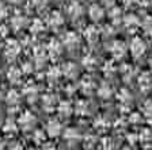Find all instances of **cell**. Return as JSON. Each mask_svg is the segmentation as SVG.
I'll list each match as a JSON object with an SVG mask.
<instances>
[{"instance_id":"9","label":"cell","mask_w":152,"mask_h":150,"mask_svg":"<svg viewBox=\"0 0 152 150\" xmlns=\"http://www.w3.org/2000/svg\"><path fill=\"white\" fill-rule=\"evenodd\" d=\"M144 114L147 116H152V100H147L144 104Z\"/></svg>"},{"instance_id":"4","label":"cell","mask_w":152,"mask_h":150,"mask_svg":"<svg viewBox=\"0 0 152 150\" xmlns=\"http://www.w3.org/2000/svg\"><path fill=\"white\" fill-rule=\"evenodd\" d=\"M20 125L23 126V128H31V126L34 125V116L30 112H25L20 118Z\"/></svg>"},{"instance_id":"14","label":"cell","mask_w":152,"mask_h":150,"mask_svg":"<svg viewBox=\"0 0 152 150\" xmlns=\"http://www.w3.org/2000/svg\"><path fill=\"white\" fill-rule=\"evenodd\" d=\"M122 150H130V149H129V147H124Z\"/></svg>"},{"instance_id":"13","label":"cell","mask_w":152,"mask_h":150,"mask_svg":"<svg viewBox=\"0 0 152 150\" xmlns=\"http://www.w3.org/2000/svg\"><path fill=\"white\" fill-rule=\"evenodd\" d=\"M3 99V95H1V91H0V100Z\"/></svg>"},{"instance_id":"2","label":"cell","mask_w":152,"mask_h":150,"mask_svg":"<svg viewBox=\"0 0 152 150\" xmlns=\"http://www.w3.org/2000/svg\"><path fill=\"white\" fill-rule=\"evenodd\" d=\"M46 133L49 137H57L61 133V123L57 119H50L46 123Z\"/></svg>"},{"instance_id":"12","label":"cell","mask_w":152,"mask_h":150,"mask_svg":"<svg viewBox=\"0 0 152 150\" xmlns=\"http://www.w3.org/2000/svg\"><path fill=\"white\" fill-rule=\"evenodd\" d=\"M44 150H56V149H54V147H53V146H48V147H46V149H44Z\"/></svg>"},{"instance_id":"7","label":"cell","mask_w":152,"mask_h":150,"mask_svg":"<svg viewBox=\"0 0 152 150\" xmlns=\"http://www.w3.org/2000/svg\"><path fill=\"white\" fill-rule=\"evenodd\" d=\"M49 22H50L52 26H60V25H63V18H61V15L58 12H53Z\"/></svg>"},{"instance_id":"10","label":"cell","mask_w":152,"mask_h":150,"mask_svg":"<svg viewBox=\"0 0 152 150\" xmlns=\"http://www.w3.org/2000/svg\"><path fill=\"white\" fill-rule=\"evenodd\" d=\"M117 45V47H114L113 49V51L117 56H124V53H125V47H124V45L122 43H115Z\"/></svg>"},{"instance_id":"5","label":"cell","mask_w":152,"mask_h":150,"mask_svg":"<svg viewBox=\"0 0 152 150\" xmlns=\"http://www.w3.org/2000/svg\"><path fill=\"white\" fill-rule=\"evenodd\" d=\"M8 78L11 83H18L20 80V72H19L18 69H10Z\"/></svg>"},{"instance_id":"3","label":"cell","mask_w":152,"mask_h":150,"mask_svg":"<svg viewBox=\"0 0 152 150\" xmlns=\"http://www.w3.org/2000/svg\"><path fill=\"white\" fill-rule=\"evenodd\" d=\"M88 14H90V18H91L92 20H101L102 16H103V9H102L99 6L94 4V6H91Z\"/></svg>"},{"instance_id":"8","label":"cell","mask_w":152,"mask_h":150,"mask_svg":"<svg viewBox=\"0 0 152 150\" xmlns=\"http://www.w3.org/2000/svg\"><path fill=\"white\" fill-rule=\"evenodd\" d=\"M58 111H60L61 114L65 112V116H68L71 112H72V108H71L69 103H61L60 107H58Z\"/></svg>"},{"instance_id":"15","label":"cell","mask_w":152,"mask_h":150,"mask_svg":"<svg viewBox=\"0 0 152 150\" xmlns=\"http://www.w3.org/2000/svg\"><path fill=\"white\" fill-rule=\"evenodd\" d=\"M151 69H152V58H151Z\"/></svg>"},{"instance_id":"1","label":"cell","mask_w":152,"mask_h":150,"mask_svg":"<svg viewBox=\"0 0 152 150\" xmlns=\"http://www.w3.org/2000/svg\"><path fill=\"white\" fill-rule=\"evenodd\" d=\"M145 50H147L145 43H144V41L140 39V38H134V39L130 42V54H132L134 58L141 57L142 54L145 53Z\"/></svg>"},{"instance_id":"6","label":"cell","mask_w":152,"mask_h":150,"mask_svg":"<svg viewBox=\"0 0 152 150\" xmlns=\"http://www.w3.org/2000/svg\"><path fill=\"white\" fill-rule=\"evenodd\" d=\"M19 100H20V96H19L18 93H16L15 91H11L8 93V96H7V101H8V104H18Z\"/></svg>"},{"instance_id":"11","label":"cell","mask_w":152,"mask_h":150,"mask_svg":"<svg viewBox=\"0 0 152 150\" xmlns=\"http://www.w3.org/2000/svg\"><path fill=\"white\" fill-rule=\"evenodd\" d=\"M34 1V4L35 6H38V7H41V6H44L45 3H46L48 0H33Z\"/></svg>"}]
</instances>
